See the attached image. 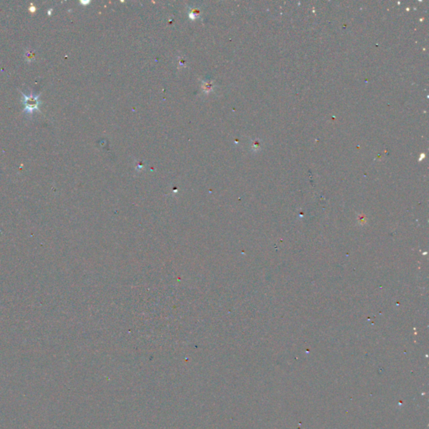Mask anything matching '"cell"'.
<instances>
[{
    "instance_id": "obj_1",
    "label": "cell",
    "mask_w": 429,
    "mask_h": 429,
    "mask_svg": "<svg viewBox=\"0 0 429 429\" xmlns=\"http://www.w3.org/2000/svg\"><path fill=\"white\" fill-rule=\"evenodd\" d=\"M23 96V113L27 114H32L34 112L40 111V101L39 98L41 95H34V94H26L21 92Z\"/></svg>"
},
{
    "instance_id": "obj_2",
    "label": "cell",
    "mask_w": 429,
    "mask_h": 429,
    "mask_svg": "<svg viewBox=\"0 0 429 429\" xmlns=\"http://www.w3.org/2000/svg\"><path fill=\"white\" fill-rule=\"evenodd\" d=\"M29 10H30V12H32V13H34V12L35 11V7H33V6H32V7H31V8H30V9H29Z\"/></svg>"
}]
</instances>
